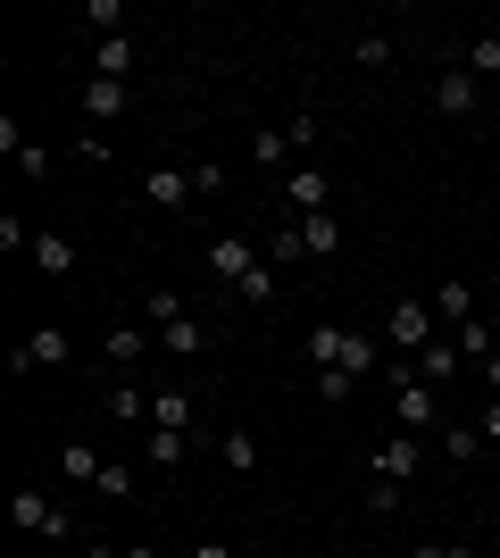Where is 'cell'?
Returning a JSON list of instances; mask_svg holds the SVG:
<instances>
[{"label":"cell","mask_w":500,"mask_h":558,"mask_svg":"<svg viewBox=\"0 0 500 558\" xmlns=\"http://www.w3.org/2000/svg\"><path fill=\"white\" fill-rule=\"evenodd\" d=\"M125 109H134V93H125V84H109V75H84V117H93V125H118Z\"/></svg>","instance_id":"obj_7"},{"label":"cell","mask_w":500,"mask_h":558,"mask_svg":"<svg viewBox=\"0 0 500 558\" xmlns=\"http://www.w3.org/2000/svg\"><path fill=\"white\" fill-rule=\"evenodd\" d=\"M175 317H192V308H184V292H150V333H159V326H175Z\"/></svg>","instance_id":"obj_30"},{"label":"cell","mask_w":500,"mask_h":558,"mask_svg":"<svg viewBox=\"0 0 500 558\" xmlns=\"http://www.w3.org/2000/svg\"><path fill=\"white\" fill-rule=\"evenodd\" d=\"M100 500H134V466L109 459V475H100Z\"/></svg>","instance_id":"obj_32"},{"label":"cell","mask_w":500,"mask_h":558,"mask_svg":"<svg viewBox=\"0 0 500 558\" xmlns=\"http://www.w3.org/2000/svg\"><path fill=\"white\" fill-rule=\"evenodd\" d=\"M217 459H225V475H259V434H251V425H225V434H217Z\"/></svg>","instance_id":"obj_10"},{"label":"cell","mask_w":500,"mask_h":558,"mask_svg":"<svg viewBox=\"0 0 500 558\" xmlns=\"http://www.w3.org/2000/svg\"><path fill=\"white\" fill-rule=\"evenodd\" d=\"M276 283H284V276H276V267H267V258H259V267H251V276H242V283H234V301H251V308H267V301H276Z\"/></svg>","instance_id":"obj_25"},{"label":"cell","mask_w":500,"mask_h":558,"mask_svg":"<svg viewBox=\"0 0 500 558\" xmlns=\"http://www.w3.org/2000/svg\"><path fill=\"white\" fill-rule=\"evenodd\" d=\"M25 258H34L42 276H75V242H68V233H34V251H25Z\"/></svg>","instance_id":"obj_16"},{"label":"cell","mask_w":500,"mask_h":558,"mask_svg":"<svg viewBox=\"0 0 500 558\" xmlns=\"http://www.w3.org/2000/svg\"><path fill=\"white\" fill-rule=\"evenodd\" d=\"M434 109H442V117H476V109H484V84L451 59V68L434 75Z\"/></svg>","instance_id":"obj_5"},{"label":"cell","mask_w":500,"mask_h":558,"mask_svg":"<svg viewBox=\"0 0 500 558\" xmlns=\"http://www.w3.org/2000/svg\"><path fill=\"white\" fill-rule=\"evenodd\" d=\"M17 175H34V184L50 175V150H42V142H25V150H17Z\"/></svg>","instance_id":"obj_35"},{"label":"cell","mask_w":500,"mask_h":558,"mask_svg":"<svg viewBox=\"0 0 500 558\" xmlns=\"http://www.w3.org/2000/svg\"><path fill=\"white\" fill-rule=\"evenodd\" d=\"M459 350H467V359H492V326H484V317H467V326H459Z\"/></svg>","instance_id":"obj_31"},{"label":"cell","mask_w":500,"mask_h":558,"mask_svg":"<svg viewBox=\"0 0 500 558\" xmlns=\"http://www.w3.org/2000/svg\"><path fill=\"white\" fill-rule=\"evenodd\" d=\"M209 350V326L200 317H175V326H159V359H200Z\"/></svg>","instance_id":"obj_11"},{"label":"cell","mask_w":500,"mask_h":558,"mask_svg":"<svg viewBox=\"0 0 500 558\" xmlns=\"http://www.w3.org/2000/svg\"><path fill=\"white\" fill-rule=\"evenodd\" d=\"M9 525H17V534H42V542H84L75 517L59 509L50 492H9Z\"/></svg>","instance_id":"obj_2"},{"label":"cell","mask_w":500,"mask_h":558,"mask_svg":"<svg viewBox=\"0 0 500 558\" xmlns=\"http://www.w3.org/2000/svg\"><path fill=\"white\" fill-rule=\"evenodd\" d=\"M434 317L459 333L467 317H476V283H459V276H451V283H434Z\"/></svg>","instance_id":"obj_12"},{"label":"cell","mask_w":500,"mask_h":558,"mask_svg":"<svg viewBox=\"0 0 500 558\" xmlns=\"http://www.w3.org/2000/svg\"><path fill=\"white\" fill-rule=\"evenodd\" d=\"M251 159H267V167H276V175H292V134H276V125H259V134H251Z\"/></svg>","instance_id":"obj_24"},{"label":"cell","mask_w":500,"mask_h":558,"mask_svg":"<svg viewBox=\"0 0 500 558\" xmlns=\"http://www.w3.org/2000/svg\"><path fill=\"white\" fill-rule=\"evenodd\" d=\"M367 466H376V475H392V484H408V475H417V434H392Z\"/></svg>","instance_id":"obj_14"},{"label":"cell","mask_w":500,"mask_h":558,"mask_svg":"<svg viewBox=\"0 0 500 558\" xmlns=\"http://www.w3.org/2000/svg\"><path fill=\"white\" fill-rule=\"evenodd\" d=\"M392 417L401 425H442V384H426L408 359H401V384H392Z\"/></svg>","instance_id":"obj_3"},{"label":"cell","mask_w":500,"mask_h":558,"mask_svg":"<svg viewBox=\"0 0 500 558\" xmlns=\"http://www.w3.org/2000/svg\"><path fill=\"white\" fill-rule=\"evenodd\" d=\"M342 367H351V375H367V367H383V359H376V342H367V333H351V350H342Z\"/></svg>","instance_id":"obj_33"},{"label":"cell","mask_w":500,"mask_h":558,"mask_svg":"<svg viewBox=\"0 0 500 558\" xmlns=\"http://www.w3.org/2000/svg\"><path fill=\"white\" fill-rule=\"evenodd\" d=\"M351 59H358L367 75H376V68H392V34H358V43H351Z\"/></svg>","instance_id":"obj_28"},{"label":"cell","mask_w":500,"mask_h":558,"mask_svg":"<svg viewBox=\"0 0 500 558\" xmlns=\"http://www.w3.org/2000/svg\"><path fill=\"white\" fill-rule=\"evenodd\" d=\"M150 209H184V201H192V167H150Z\"/></svg>","instance_id":"obj_13"},{"label":"cell","mask_w":500,"mask_h":558,"mask_svg":"<svg viewBox=\"0 0 500 558\" xmlns=\"http://www.w3.org/2000/svg\"><path fill=\"white\" fill-rule=\"evenodd\" d=\"M342 350H351V333H342V326H309V359H317V375L342 367Z\"/></svg>","instance_id":"obj_21"},{"label":"cell","mask_w":500,"mask_h":558,"mask_svg":"<svg viewBox=\"0 0 500 558\" xmlns=\"http://www.w3.org/2000/svg\"><path fill=\"white\" fill-rule=\"evenodd\" d=\"M301 258H309V233H301V226H276V233H267V267H276V276L301 267Z\"/></svg>","instance_id":"obj_19"},{"label":"cell","mask_w":500,"mask_h":558,"mask_svg":"<svg viewBox=\"0 0 500 558\" xmlns=\"http://www.w3.org/2000/svg\"><path fill=\"white\" fill-rule=\"evenodd\" d=\"M408 367L426 375V384H451V375L467 367V350H459V333H442V342H426V350H417V359H408Z\"/></svg>","instance_id":"obj_8"},{"label":"cell","mask_w":500,"mask_h":558,"mask_svg":"<svg viewBox=\"0 0 500 558\" xmlns=\"http://www.w3.org/2000/svg\"><path fill=\"white\" fill-rule=\"evenodd\" d=\"M442 450H451V459H476L484 442H476V425H451V434H442Z\"/></svg>","instance_id":"obj_36"},{"label":"cell","mask_w":500,"mask_h":558,"mask_svg":"<svg viewBox=\"0 0 500 558\" xmlns=\"http://www.w3.org/2000/svg\"><path fill=\"white\" fill-rule=\"evenodd\" d=\"M100 409H109V417H150V392H134V384H109V392H100Z\"/></svg>","instance_id":"obj_26"},{"label":"cell","mask_w":500,"mask_h":558,"mask_svg":"<svg viewBox=\"0 0 500 558\" xmlns=\"http://www.w3.org/2000/svg\"><path fill=\"white\" fill-rule=\"evenodd\" d=\"M301 233H309V258H333V251H342V217H301Z\"/></svg>","instance_id":"obj_22"},{"label":"cell","mask_w":500,"mask_h":558,"mask_svg":"<svg viewBox=\"0 0 500 558\" xmlns=\"http://www.w3.org/2000/svg\"><path fill=\"white\" fill-rule=\"evenodd\" d=\"M118 558H159V550H150V542H134V550H118Z\"/></svg>","instance_id":"obj_42"},{"label":"cell","mask_w":500,"mask_h":558,"mask_svg":"<svg viewBox=\"0 0 500 558\" xmlns=\"http://www.w3.org/2000/svg\"><path fill=\"white\" fill-rule=\"evenodd\" d=\"M59 475H68V484H93V492H100V475H109V459H100L93 442H68V450H59Z\"/></svg>","instance_id":"obj_15"},{"label":"cell","mask_w":500,"mask_h":558,"mask_svg":"<svg viewBox=\"0 0 500 558\" xmlns=\"http://www.w3.org/2000/svg\"><path fill=\"white\" fill-rule=\"evenodd\" d=\"M150 350H159V333H143V326H109V342H100V359H109V367H143Z\"/></svg>","instance_id":"obj_9"},{"label":"cell","mask_w":500,"mask_h":558,"mask_svg":"<svg viewBox=\"0 0 500 558\" xmlns=\"http://www.w3.org/2000/svg\"><path fill=\"white\" fill-rule=\"evenodd\" d=\"M284 209H292V226H301V217H326L333 209V175L326 167H292L284 175Z\"/></svg>","instance_id":"obj_4"},{"label":"cell","mask_w":500,"mask_h":558,"mask_svg":"<svg viewBox=\"0 0 500 558\" xmlns=\"http://www.w3.org/2000/svg\"><path fill=\"white\" fill-rule=\"evenodd\" d=\"M383 342L401 350V359H417L426 342H442V317H434V292H426V301H417V292H408V301H392V317H383Z\"/></svg>","instance_id":"obj_1"},{"label":"cell","mask_w":500,"mask_h":558,"mask_svg":"<svg viewBox=\"0 0 500 558\" xmlns=\"http://www.w3.org/2000/svg\"><path fill=\"white\" fill-rule=\"evenodd\" d=\"M459 68L476 75V84H500V34H476V43L459 50Z\"/></svg>","instance_id":"obj_18"},{"label":"cell","mask_w":500,"mask_h":558,"mask_svg":"<svg viewBox=\"0 0 500 558\" xmlns=\"http://www.w3.org/2000/svg\"><path fill=\"white\" fill-rule=\"evenodd\" d=\"M93 75H109V84H125V75H134V43H125V34H109V43L93 50Z\"/></svg>","instance_id":"obj_20"},{"label":"cell","mask_w":500,"mask_h":558,"mask_svg":"<svg viewBox=\"0 0 500 558\" xmlns=\"http://www.w3.org/2000/svg\"><path fill=\"white\" fill-rule=\"evenodd\" d=\"M150 425L159 434H192V392H150Z\"/></svg>","instance_id":"obj_17"},{"label":"cell","mask_w":500,"mask_h":558,"mask_svg":"<svg viewBox=\"0 0 500 558\" xmlns=\"http://www.w3.org/2000/svg\"><path fill=\"white\" fill-rule=\"evenodd\" d=\"M192 558H234V550H225V542H200V550H192Z\"/></svg>","instance_id":"obj_41"},{"label":"cell","mask_w":500,"mask_h":558,"mask_svg":"<svg viewBox=\"0 0 500 558\" xmlns=\"http://www.w3.org/2000/svg\"><path fill=\"white\" fill-rule=\"evenodd\" d=\"M476 367H484V384H492V400H500V350H492V359H476Z\"/></svg>","instance_id":"obj_40"},{"label":"cell","mask_w":500,"mask_h":558,"mask_svg":"<svg viewBox=\"0 0 500 558\" xmlns=\"http://www.w3.org/2000/svg\"><path fill=\"white\" fill-rule=\"evenodd\" d=\"M484 442L500 450V400H484Z\"/></svg>","instance_id":"obj_39"},{"label":"cell","mask_w":500,"mask_h":558,"mask_svg":"<svg viewBox=\"0 0 500 558\" xmlns=\"http://www.w3.org/2000/svg\"><path fill=\"white\" fill-rule=\"evenodd\" d=\"M401 492H408V484H392V475H376V466H367V517H392V509H401Z\"/></svg>","instance_id":"obj_27"},{"label":"cell","mask_w":500,"mask_h":558,"mask_svg":"<svg viewBox=\"0 0 500 558\" xmlns=\"http://www.w3.org/2000/svg\"><path fill=\"white\" fill-rule=\"evenodd\" d=\"M192 192H209V201H217V192H225V167L200 159V167H192Z\"/></svg>","instance_id":"obj_37"},{"label":"cell","mask_w":500,"mask_h":558,"mask_svg":"<svg viewBox=\"0 0 500 558\" xmlns=\"http://www.w3.org/2000/svg\"><path fill=\"white\" fill-rule=\"evenodd\" d=\"M408 558H476V550H467V542H417Z\"/></svg>","instance_id":"obj_38"},{"label":"cell","mask_w":500,"mask_h":558,"mask_svg":"<svg viewBox=\"0 0 500 558\" xmlns=\"http://www.w3.org/2000/svg\"><path fill=\"white\" fill-rule=\"evenodd\" d=\"M351 384H358L351 367H326V375H317V400H351Z\"/></svg>","instance_id":"obj_34"},{"label":"cell","mask_w":500,"mask_h":558,"mask_svg":"<svg viewBox=\"0 0 500 558\" xmlns=\"http://www.w3.org/2000/svg\"><path fill=\"white\" fill-rule=\"evenodd\" d=\"M184 450H192V434H159L150 425V466H184Z\"/></svg>","instance_id":"obj_29"},{"label":"cell","mask_w":500,"mask_h":558,"mask_svg":"<svg viewBox=\"0 0 500 558\" xmlns=\"http://www.w3.org/2000/svg\"><path fill=\"white\" fill-rule=\"evenodd\" d=\"M75 25H93L100 43H109V34L125 25V0H84V9H75Z\"/></svg>","instance_id":"obj_23"},{"label":"cell","mask_w":500,"mask_h":558,"mask_svg":"<svg viewBox=\"0 0 500 558\" xmlns=\"http://www.w3.org/2000/svg\"><path fill=\"white\" fill-rule=\"evenodd\" d=\"M259 258H267V251H251L242 233H217V242H209V276H217V283H242Z\"/></svg>","instance_id":"obj_6"}]
</instances>
